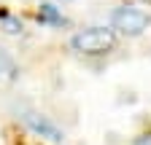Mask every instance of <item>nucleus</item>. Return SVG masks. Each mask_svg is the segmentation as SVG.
<instances>
[{
  "instance_id": "f257e3e1",
  "label": "nucleus",
  "mask_w": 151,
  "mask_h": 145,
  "mask_svg": "<svg viewBox=\"0 0 151 145\" xmlns=\"http://www.w3.org/2000/svg\"><path fill=\"white\" fill-rule=\"evenodd\" d=\"M70 46L78 54H108L116 46V32L111 27H86L73 35Z\"/></svg>"
},
{
  "instance_id": "f03ea898",
  "label": "nucleus",
  "mask_w": 151,
  "mask_h": 145,
  "mask_svg": "<svg viewBox=\"0 0 151 145\" xmlns=\"http://www.w3.org/2000/svg\"><path fill=\"white\" fill-rule=\"evenodd\" d=\"M151 16L138 8V6H119L111 14V30H119L124 35H140L143 30H148Z\"/></svg>"
},
{
  "instance_id": "7ed1b4c3",
  "label": "nucleus",
  "mask_w": 151,
  "mask_h": 145,
  "mask_svg": "<svg viewBox=\"0 0 151 145\" xmlns=\"http://www.w3.org/2000/svg\"><path fill=\"white\" fill-rule=\"evenodd\" d=\"M30 126H32V129L38 132V134H46L49 140H62V134H60V129H57V126H51L49 121H38V118H30Z\"/></svg>"
},
{
  "instance_id": "20e7f679",
  "label": "nucleus",
  "mask_w": 151,
  "mask_h": 145,
  "mask_svg": "<svg viewBox=\"0 0 151 145\" xmlns=\"http://www.w3.org/2000/svg\"><path fill=\"white\" fill-rule=\"evenodd\" d=\"M38 19H41L43 24H65V19H62V14L57 11L54 6H41V11H38Z\"/></svg>"
},
{
  "instance_id": "39448f33",
  "label": "nucleus",
  "mask_w": 151,
  "mask_h": 145,
  "mask_svg": "<svg viewBox=\"0 0 151 145\" xmlns=\"http://www.w3.org/2000/svg\"><path fill=\"white\" fill-rule=\"evenodd\" d=\"M138 145H151V134H143V140H138Z\"/></svg>"
}]
</instances>
